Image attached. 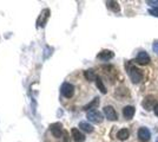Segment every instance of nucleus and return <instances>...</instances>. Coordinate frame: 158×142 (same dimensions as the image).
Instances as JSON below:
<instances>
[{
    "mask_svg": "<svg viewBox=\"0 0 158 142\" xmlns=\"http://www.w3.org/2000/svg\"><path fill=\"white\" fill-rule=\"evenodd\" d=\"M72 133V137H73V141L74 142H84L85 141V135L77 128H72L71 130Z\"/></svg>",
    "mask_w": 158,
    "mask_h": 142,
    "instance_id": "nucleus-11",
    "label": "nucleus"
},
{
    "mask_svg": "<svg viewBox=\"0 0 158 142\" xmlns=\"http://www.w3.org/2000/svg\"><path fill=\"white\" fill-rule=\"evenodd\" d=\"M96 85H97V88L102 91V94H106V93H107V90H106L105 85H104V83H103L100 77H97V80H96Z\"/></svg>",
    "mask_w": 158,
    "mask_h": 142,
    "instance_id": "nucleus-18",
    "label": "nucleus"
},
{
    "mask_svg": "<svg viewBox=\"0 0 158 142\" xmlns=\"http://www.w3.org/2000/svg\"><path fill=\"white\" fill-rule=\"evenodd\" d=\"M135 113H136V109H135V107H132V105H126L123 109V115H124V117H125L126 120L133 118Z\"/></svg>",
    "mask_w": 158,
    "mask_h": 142,
    "instance_id": "nucleus-12",
    "label": "nucleus"
},
{
    "mask_svg": "<svg viewBox=\"0 0 158 142\" xmlns=\"http://www.w3.org/2000/svg\"><path fill=\"white\" fill-rule=\"evenodd\" d=\"M148 5H155V7H158V0H149L146 1Z\"/></svg>",
    "mask_w": 158,
    "mask_h": 142,
    "instance_id": "nucleus-21",
    "label": "nucleus"
},
{
    "mask_svg": "<svg viewBox=\"0 0 158 142\" xmlns=\"http://www.w3.org/2000/svg\"><path fill=\"white\" fill-rule=\"evenodd\" d=\"M84 76H85V78L89 82H92V81H96L97 80V75L94 72V70L92 69H90V70H86L85 72H84Z\"/></svg>",
    "mask_w": 158,
    "mask_h": 142,
    "instance_id": "nucleus-15",
    "label": "nucleus"
},
{
    "mask_svg": "<svg viewBox=\"0 0 158 142\" xmlns=\"http://www.w3.org/2000/svg\"><path fill=\"white\" fill-rule=\"evenodd\" d=\"M126 70H127V74L130 76V80L132 81V83L138 84V83L143 81V77H144L143 71L139 70L138 68H136L132 64V62H129V64H126Z\"/></svg>",
    "mask_w": 158,
    "mask_h": 142,
    "instance_id": "nucleus-1",
    "label": "nucleus"
},
{
    "mask_svg": "<svg viewBox=\"0 0 158 142\" xmlns=\"http://www.w3.org/2000/svg\"><path fill=\"white\" fill-rule=\"evenodd\" d=\"M50 13H51V12H50L48 8H45V10L41 11L39 18H38V20H37L38 26H41V27L45 26V24H46L47 20H48V18H50Z\"/></svg>",
    "mask_w": 158,
    "mask_h": 142,
    "instance_id": "nucleus-9",
    "label": "nucleus"
},
{
    "mask_svg": "<svg viewBox=\"0 0 158 142\" xmlns=\"http://www.w3.org/2000/svg\"><path fill=\"white\" fill-rule=\"evenodd\" d=\"M156 104H157V102H156V97L155 96H152V95H149V96H146L143 102H142V105H143V108L145 110H148V111H151L152 109L156 107Z\"/></svg>",
    "mask_w": 158,
    "mask_h": 142,
    "instance_id": "nucleus-3",
    "label": "nucleus"
},
{
    "mask_svg": "<svg viewBox=\"0 0 158 142\" xmlns=\"http://www.w3.org/2000/svg\"><path fill=\"white\" fill-rule=\"evenodd\" d=\"M152 50H153L155 54H158V39L153 41V44H152Z\"/></svg>",
    "mask_w": 158,
    "mask_h": 142,
    "instance_id": "nucleus-20",
    "label": "nucleus"
},
{
    "mask_svg": "<svg viewBox=\"0 0 158 142\" xmlns=\"http://www.w3.org/2000/svg\"><path fill=\"white\" fill-rule=\"evenodd\" d=\"M129 136H130V131H129V129H126V128L120 129L118 133H117V137H118L120 141H125V140H127Z\"/></svg>",
    "mask_w": 158,
    "mask_h": 142,
    "instance_id": "nucleus-14",
    "label": "nucleus"
},
{
    "mask_svg": "<svg viewBox=\"0 0 158 142\" xmlns=\"http://www.w3.org/2000/svg\"><path fill=\"white\" fill-rule=\"evenodd\" d=\"M135 62L140 64V65H146V64L150 63V56L148 54V52H145V51H140L136 56V61Z\"/></svg>",
    "mask_w": 158,
    "mask_h": 142,
    "instance_id": "nucleus-8",
    "label": "nucleus"
},
{
    "mask_svg": "<svg viewBox=\"0 0 158 142\" xmlns=\"http://www.w3.org/2000/svg\"><path fill=\"white\" fill-rule=\"evenodd\" d=\"M79 128L81 129L83 131H85V133H92L93 131V126L87 123V122H80L79 123Z\"/></svg>",
    "mask_w": 158,
    "mask_h": 142,
    "instance_id": "nucleus-16",
    "label": "nucleus"
},
{
    "mask_svg": "<svg viewBox=\"0 0 158 142\" xmlns=\"http://www.w3.org/2000/svg\"><path fill=\"white\" fill-rule=\"evenodd\" d=\"M114 57V54L112 52L111 50H102L98 54H97V58L100 61H110Z\"/></svg>",
    "mask_w": 158,
    "mask_h": 142,
    "instance_id": "nucleus-10",
    "label": "nucleus"
},
{
    "mask_svg": "<svg viewBox=\"0 0 158 142\" xmlns=\"http://www.w3.org/2000/svg\"><path fill=\"white\" fill-rule=\"evenodd\" d=\"M106 6H107V8H110L111 11L116 12V13L120 11V7H119V4L117 1H106Z\"/></svg>",
    "mask_w": 158,
    "mask_h": 142,
    "instance_id": "nucleus-17",
    "label": "nucleus"
},
{
    "mask_svg": "<svg viewBox=\"0 0 158 142\" xmlns=\"http://www.w3.org/2000/svg\"><path fill=\"white\" fill-rule=\"evenodd\" d=\"M86 117H87V120L90 122H92V123H96V124H98V123H102L103 122V114L98 111V110H90V111H87V114H86Z\"/></svg>",
    "mask_w": 158,
    "mask_h": 142,
    "instance_id": "nucleus-2",
    "label": "nucleus"
},
{
    "mask_svg": "<svg viewBox=\"0 0 158 142\" xmlns=\"http://www.w3.org/2000/svg\"><path fill=\"white\" fill-rule=\"evenodd\" d=\"M149 13L151 14V15H153V17H157L158 18V7H152V8H150L149 10Z\"/></svg>",
    "mask_w": 158,
    "mask_h": 142,
    "instance_id": "nucleus-19",
    "label": "nucleus"
},
{
    "mask_svg": "<svg viewBox=\"0 0 158 142\" xmlns=\"http://www.w3.org/2000/svg\"><path fill=\"white\" fill-rule=\"evenodd\" d=\"M156 142H158V140H157V141H156Z\"/></svg>",
    "mask_w": 158,
    "mask_h": 142,
    "instance_id": "nucleus-23",
    "label": "nucleus"
},
{
    "mask_svg": "<svg viewBox=\"0 0 158 142\" xmlns=\"http://www.w3.org/2000/svg\"><path fill=\"white\" fill-rule=\"evenodd\" d=\"M153 111H155V115L158 116V103L156 104V107L153 108Z\"/></svg>",
    "mask_w": 158,
    "mask_h": 142,
    "instance_id": "nucleus-22",
    "label": "nucleus"
},
{
    "mask_svg": "<svg viewBox=\"0 0 158 142\" xmlns=\"http://www.w3.org/2000/svg\"><path fill=\"white\" fill-rule=\"evenodd\" d=\"M50 130H51L52 135L54 136V137H57V139H60V137H63V135H64V131H63V124L59 123V122H57V123H52V124L50 126Z\"/></svg>",
    "mask_w": 158,
    "mask_h": 142,
    "instance_id": "nucleus-5",
    "label": "nucleus"
},
{
    "mask_svg": "<svg viewBox=\"0 0 158 142\" xmlns=\"http://www.w3.org/2000/svg\"><path fill=\"white\" fill-rule=\"evenodd\" d=\"M137 135H138L139 141L148 142L150 141V139H151V131L148 128H145V127H142V128H139Z\"/></svg>",
    "mask_w": 158,
    "mask_h": 142,
    "instance_id": "nucleus-6",
    "label": "nucleus"
},
{
    "mask_svg": "<svg viewBox=\"0 0 158 142\" xmlns=\"http://www.w3.org/2000/svg\"><path fill=\"white\" fill-rule=\"evenodd\" d=\"M104 115L106 116V118L109 121H116L118 118V115H117L116 110L111 105H105L104 107Z\"/></svg>",
    "mask_w": 158,
    "mask_h": 142,
    "instance_id": "nucleus-7",
    "label": "nucleus"
},
{
    "mask_svg": "<svg viewBox=\"0 0 158 142\" xmlns=\"http://www.w3.org/2000/svg\"><path fill=\"white\" fill-rule=\"evenodd\" d=\"M60 93H61V95L65 98H71L73 96V94H74V87H73V84L65 82L61 85V88H60Z\"/></svg>",
    "mask_w": 158,
    "mask_h": 142,
    "instance_id": "nucleus-4",
    "label": "nucleus"
},
{
    "mask_svg": "<svg viewBox=\"0 0 158 142\" xmlns=\"http://www.w3.org/2000/svg\"><path fill=\"white\" fill-rule=\"evenodd\" d=\"M98 105H99V98L96 97V98H93L90 103H87L86 105H84L83 109H84V110H87V111H90V110H96Z\"/></svg>",
    "mask_w": 158,
    "mask_h": 142,
    "instance_id": "nucleus-13",
    "label": "nucleus"
}]
</instances>
